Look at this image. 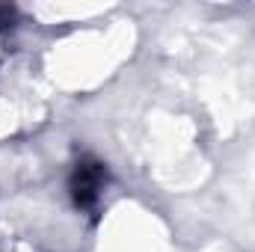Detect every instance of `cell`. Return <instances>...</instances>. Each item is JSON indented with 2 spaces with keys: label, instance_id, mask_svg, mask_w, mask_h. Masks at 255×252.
Listing matches in <instances>:
<instances>
[{
  "label": "cell",
  "instance_id": "obj_1",
  "mask_svg": "<svg viewBox=\"0 0 255 252\" xmlns=\"http://www.w3.org/2000/svg\"><path fill=\"white\" fill-rule=\"evenodd\" d=\"M101 187H104V169L98 163H77L74 178H71V193H74L77 205L92 208L101 196Z\"/></svg>",
  "mask_w": 255,
  "mask_h": 252
}]
</instances>
